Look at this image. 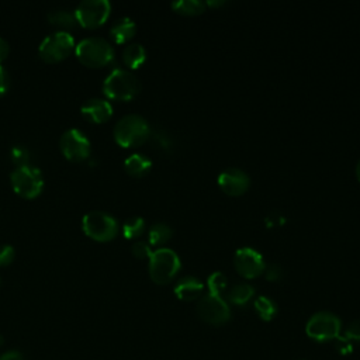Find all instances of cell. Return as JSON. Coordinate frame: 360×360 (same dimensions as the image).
Returning a JSON list of instances; mask_svg holds the SVG:
<instances>
[{"instance_id":"cell-14","label":"cell","mask_w":360,"mask_h":360,"mask_svg":"<svg viewBox=\"0 0 360 360\" xmlns=\"http://www.w3.org/2000/svg\"><path fill=\"white\" fill-rule=\"evenodd\" d=\"M80 112L82 115L94 124H101L110 120V117L112 115V105L110 104V101L104 100V98H89L86 100L82 107H80Z\"/></svg>"},{"instance_id":"cell-19","label":"cell","mask_w":360,"mask_h":360,"mask_svg":"<svg viewBox=\"0 0 360 360\" xmlns=\"http://www.w3.org/2000/svg\"><path fill=\"white\" fill-rule=\"evenodd\" d=\"M146 59V51L141 44H129L122 51V62L129 69H138Z\"/></svg>"},{"instance_id":"cell-23","label":"cell","mask_w":360,"mask_h":360,"mask_svg":"<svg viewBox=\"0 0 360 360\" xmlns=\"http://www.w3.org/2000/svg\"><path fill=\"white\" fill-rule=\"evenodd\" d=\"M205 3L201 0H179L172 3V8L184 15H197L205 11Z\"/></svg>"},{"instance_id":"cell-27","label":"cell","mask_w":360,"mask_h":360,"mask_svg":"<svg viewBox=\"0 0 360 360\" xmlns=\"http://www.w3.org/2000/svg\"><path fill=\"white\" fill-rule=\"evenodd\" d=\"M152 138H153V142L156 146H159L162 150L165 152H170L173 149V138L163 129H158L155 131L153 134L150 132Z\"/></svg>"},{"instance_id":"cell-9","label":"cell","mask_w":360,"mask_h":360,"mask_svg":"<svg viewBox=\"0 0 360 360\" xmlns=\"http://www.w3.org/2000/svg\"><path fill=\"white\" fill-rule=\"evenodd\" d=\"M111 11L108 0H83L75 8L77 24L84 28H97L103 25Z\"/></svg>"},{"instance_id":"cell-8","label":"cell","mask_w":360,"mask_h":360,"mask_svg":"<svg viewBox=\"0 0 360 360\" xmlns=\"http://www.w3.org/2000/svg\"><path fill=\"white\" fill-rule=\"evenodd\" d=\"M75 39L68 31H56L41 41L38 52L42 60L56 63L63 60L75 49Z\"/></svg>"},{"instance_id":"cell-5","label":"cell","mask_w":360,"mask_h":360,"mask_svg":"<svg viewBox=\"0 0 360 360\" xmlns=\"http://www.w3.org/2000/svg\"><path fill=\"white\" fill-rule=\"evenodd\" d=\"M83 232L97 242H108L118 233L117 219L103 211H90L82 219Z\"/></svg>"},{"instance_id":"cell-10","label":"cell","mask_w":360,"mask_h":360,"mask_svg":"<svg viewBox=\"0 0 360 360\" xmlns=\"http://www.w3.org/2000/svg\"><path fill=\"white\" fill-rule=\"evenodd\" d=\"M198 316L211 325H224L231 319V308L221 295L205 294L197 304Z\"/></svg>"},{"instance_id":"cell-39","label":"cell","mask_w":360,"mask_h":360,"mask_svg":"<svg viewBox=\"0 0 360 360\" xmlns=\"http://www.w3.org/2000/svg\"><path fill=\"white\" fill-rule=\"evenodd\" d=\"M0 281H1V277H0Z\"/></svg>"},{"instance_id":"cell-6","label":"cell","mask_w":360,"mask_h":360,"mask_svg":"<svg viewBox=\"0 0 360 360\" xmlns=\"http://www.w3.org/2000/svg\"><path fill=\"white\" fill-rule=\"evenodd\" d=\"M13 190L22 198L31 200L41 194L44 188V177L38 167L31 165L15 167L10 174Z\"/></svg>"},{"instance_id":"cell-4","label":"cell","mask_w":360,"mask_h":360,"mask_svg":"<svg viewBox=\"0 0 360 360\" xmlns=\"http://www.w3.org/2000/svg\"><path fill=\"white\" fill-rule=\"evenodd\" d=\"M180 259L177 253L169 248H159L149 257V277L156 284H167L180 270Z\"/></svg>"},{"instance_id":"cell-3","label":"cell","mask_w":360,"mask_h":360,"mask_svg":"<svg viewBox=\"0 0 360 360\" xmlns=\"http://www.w3.org/2000/svg\"><path fill=\"white\" fill-rule=\"evenodd\" d=\"M141 91L138 77L125 69L117 68L111 70L103 83V93L111 100L127 101L134 98Z\"/></svg>"},{"instance_id":"cell-7","label":"cell","mask_w":360,"mask_h":360,"mask_svg":"<svg viewBox=\"0 0 360 360\" xmlns=\"http://www.w3.org/2000/svg\"><path fill=\"white\" fill-rule=\"evenodd\" d=\"M340 329L342 322L339 316L328 311L314 314L305 325L307 336L316 342H328L336 339L340 335Z\"/></svg>"},{"instance_id":"cell-34","label":"cell","mask_w":360,"mask_h":360,"mask_svg":"<svg viewBox=\"0 0 360 360\" xmlns=\"http://www.w3.org/2000/svg\"><path fill=\"white\" fill-rule=\"evenodd\" d=\"M8 53H10V45H8V42H7L4 38L0 37V65H1V62L8 56Z\"/></svg>"},{"instance_id":"cell-38","label":"cell","mask_w":360,"mask_h":360,"mask_svg":"<svg viewBox=\"0 0 360 360\" xmlns=\"http://www.w3.org/2000/svg\"><path fill=\"white\" fill-rule=\"evenodd\" d=\"M356 176H357V179H359V181H360V160H359L357 165H356Z\"/></svg>"},{"instance_id":"cell-12","label":"cell","mask_w":360,"mask_h":360,"mask_svg":"<svg viewBox=\"0 0 360 360\" xmlns=\"http://www.w3.org/2000/svg\"><path fill=\"white\" fill-rule=\"evenodd\" d=\"M233 264L236 271L245 278H256L264 271L266 263L263 256L253 248L245 246L235 252Z\"/></svg>"},{"instance_id":"cell-32","label":"cell","mask_w":360,"mask_h":360,"mask_svg":"<svg viewBox=\"0 0 360 360\" xmlns=\"http://www.w3.org/2000/svg\"><path fill=\"white\" fill-rule=\"evenodd\" d=\"M263 273H264V277L269 281H278L283 277V269H281V266H278L276 263H273L270 266H266Z\"/></svg>"},{"instance_id":"cell-11","label":"cell","mask_w":360,"mask_h":360,"mask_svg":"<svg viewBox=\"0 0 360 360\" xmlns=\"http://www.w3.org/2000/svg\"><path fill=\"white\" fill-rule=\"evenodd\" d=\"M59 146L63 156L72 162H82L90 156L91 145L83 131L70 128L65 131L59 139Z\"/></svg>"},{"instance_id":"cell-17","label":"cell","mask_w":360,"mask_h":360,"mask_svg":"<svg viewBox=\"0 0 360 360\" xmlns=\"http://www.w3.org/2000/svg\"><path fill=\"white\" fill-rule=\"evenodd\" d=\"M125 172L132 177H143L152 169V162L142 153H132L124 162Z\"/></svg>"},{"instance_id":"cell-37","label":"cell","mask_w":360,"mask_h":360,"mask_svg":"<svg viewBox=\"0 0 360 360\" xmlns=\"http://www.w3.org/2000/svg\"><path fill=\"white\" fill-rule=\"evenodd\" d=\"M226 1L225 0H210L205 3L207 7H221V6H225Z\"/></svg>"},{"instance_id":"cell-26","label":"cell","mask_w":360,"mask_h":360,"mask_svg":"<svg viewBox=\"0 0 360 360\" xmlns=\"http://www.w3.org/2000/svg\"><path fill=\"white\" fill-rule=\"evenodd\" d=\"M10 159L15 165V167L28 166L30 165V152L22 145H15L10 150Z\"/></svg>"},{"instance_id":"cell-25","label":"cell","mask_w":360,"mask_h":360,"mask_svg":"<svg viewBox=\"0 0 360 360\" xmlns=\"http://www.w3.org/2000/svg\"><path fill=\"white\" fill-rule=\"evenodd\" d=\"M207 285H208V291L210 294L214 295H221V292H224L226 290L228 285V278L225 277L224 273L221 271H214L208 276L207 278Z\"/></svg>"},{"instance_id":"cell-16","label":"cell","mask_w":360,"mask_h":360,"mask_svg":"<svg viewBox=\"0 0 360 360\" xmlns=\"http://www.w3.org/2000/svg\"><path fill=\"white\" fill-rule=\"evenodd\" d=\"M136 31V25L132 18L121 17L110 28V37L115 44H125L128 42Z\"/></svg>"},{"instance_id":"cell-30","label":"cell","mask_w":360,"mask_h":360,"mask_svg":"<svg viewBox=\"0 0 360 360\" xmlns=\"http://www.w3.org/2000/svg\"><path fill=\"white\" fill-rule=\"evenodd\" d=\"M342 336H345L350 342H360V321L350 322L346 326V329H345Z\"/></svg>"},{"instance_id":"cell-1","label":"cell","mask_w":360,"mask_h":360,"mask_svg":"<svg viewBox=\"0 0 360 360\" xmlns=\"http://www.w3.org/2000/svg\"><path fill=\"white\" fill-rule=\"evenodd\" d=\"M114 139L122 148H134L146 142L150 136L149 122L138 115L128 114L118 120L114 125Z\"/></svg>"},{"instance_id":"cell-21","label":"cell","mask_w":360,"mask_h":360,"mask_svg":"<svg viewBox=\"0 0 360 360\" xmlns=\"http://www.w3.org/2000/svg\"><path fill=\"white\" fill-rule=\"evenodd\" d=\"M173 235L172 228L165 222H156L150 226L148 232V243L152 246H162L165 245Z\"/></svg>"},{"instance_id":"cell-18","label":"cell","mask_w":360,"mask_h":360,"mask_svg":"<svg viewBox=\"0 0 360 360\" xmlns=\"http://www.w3.org/2000/svg\"><path fill=\"white\" fill-rule=\"evenodd\" d=\"M46 18H48V21L52 25L63 28V30H70V28H75L77 25V20H76L75 11L68 10V8L52 10V11L48 13Z\"/></svg>"},{"instance_id":"cell-36","label":"cell","mask_w":360,"mask_h":360,"mask_svg":"<svg viewBox=\"0 0 360 360\" xmlns=\"http://www.w3.org/2000/svg\"><path fill=\"white\" fill-rule=\"evenodd\" d=\"M283 222H284V219H283V218H278V215H276V214H273V215H270V217H267V218H266V224H267V226H273V225L283 224Z\"/></svg>"},{"instance_id":"cell-28","label":"cell","mask_w":360,"mask_h":360,"mask_svg":"<svg viewBox=\"0 0 360 360\" xmlns=\"http://www.w3.org/2000/svg\"><path fill=\"white\" fill-rule=\"evenodd\" d=\"M131 252L132 255L136 257V259H149L150 255H152V249H150V245L148 242H143V240H138L132 245L131 248Z\"/></svg>"},{"instance_id":"cell-22","label":"cell","mask_w":360,"mask_h":360,"mask_svg":"<svg viewBox=\"0 0 360 360\" xmlns=\"http://www.w3.org/2000/svg\"><path fill=\"white\" fill-rule=\"evenodd\" d=\"M253 307L259 318L266 322L271 321L277 314V304L270 297H266V295L257 297L253 302Z\"/></svg>"},{"instance_id":"cell-15","label":"cell","mask_w":360,"mask_h":360,"mask_svg":"<svg viewBox=\"0 0 360 360\" xmlns=\"http://www.w3.org/2000/svg\"><path fill=\"white\" fill-rule=\"evenodd\" d=\"M173 291L176 297L181 301H195L201 297L204 291V284L197 277L186 276L176 283Z\"/></svg>"},{"instance_id":"cell-20","label":"cell","mask_w":360,"mask_h":360,"mask_svg":"<svg viewBox=\"0 0 360 360\" xmlns=\"http://www.w3.org/2000/svg\"><path fill=\"white\" fill-rule=\"evenodd\" d=\"M255 295V288L248 283L235 284L226 294V300L233 305H246Z\"/></svg>"},{"instance_id":"cell-24","label":"cell","mask_w":360,"mask_h":360,"mask_svg":"<svg viewBox=\"0 0 360 360\" xmlns=\"http://www.w3.org/2000/svg\"><path fill=\"white\" fill-rule=\"evenodd\" d=\"M145 231V221L141 217H131L122 225V235L127 239L138 238Z\"/></svg>"},{"instance_id":"cell-33","label":"cell","mask_w":360,"mask_h":360,"mask_svg":"<svg viewBox=\"0 0 360 360\" xmlns=\"http://www.w3.org/2000/svg\"><path fill=\"white\" fill-rule=\"evenodd\" d=\"M10 87V76L7 70L0 65V97H3Z\"/></svg>"},{"instance_id":"cell-35","label":"cell","mask_w":360,"mask_h":360,"mask_svg":"<svg viewBox=\"0 0 360 360\" xmlns=\"http://www.w3.org/2000/svg\"><path fill=\"white\" fill-rule=\"evenodd\" d=\"M0 360H25L24 356L15 350H10V352H6L4 354L0 356Z\"/></svg>"},{"instance_id":"cell-2","label":"cell","mask_w":360,"mask_h":360,"mask_svg":"<svg viewBox=\"0 0 360 360\" xmlns=\"http://www.w3.org/2000/svg\"><path fill=\"white\" fill-rule=\"evenodd\" d=\"M77 59L89 68H103L114 59L111 44L101 37H87L75 46Z\"/></svg>"},{"instance_id":"cell-29","label":"cell","mask_w":360,"mask_h":360,"mask_svg":"<svg viewBox=\"0 0 360 360\" xmlns=\"http://www.w3.org/2000/svg\"><path fill=\"white\" fill-rule=\"evenodd\" d=\"M14 257H15V250L11 245H1L0 246V267L11 264Z\"/></svg>"},{"instance_id":"cell-13","label":"cell","mask_w":360,"mask_h":360,"mask_svg":"<svg viewBox=\"0 0 360 360\" xmlns=\"http://www.w3.org/2000/svg\"><path fill=\"white\" fill-rule=\"evenodd\" d=\"M218 186L225 194L236 197L248 191L250 186V179L243 170L238 167H229L219 173Z\"/></svg>"},{"instance_id":"cell-31","label":"cell","mask_w":360,"mask_h":360,"mask_svg":"<svg viewBox=\"0 0 360 360\" xmlns=\"http://www.w3.org/2000/svg\"><path fill=\"white\" fill-rule=\"evenodd\" d=\"M335 349H336V352H338L339 354H342V356H347V354H350V353L353 352V345H352V342H350V340H347L345 336L339 335V336L336 338Z\"/></svg>"}]
</instances>
